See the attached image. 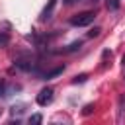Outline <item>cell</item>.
<instances>
[{"instance_id":"cell-1","label":"cell","mask_w":125,"mask_h":125,"mask_svg":"<svg viewBox=\"0 0 125 125\" xmlns=\"http://www.w3.org/2000/svg\"><path fill=\"white\" fill-rule=\"evenodd\" d=\"M94 18H96V12L88 10V12H82V14L72 16V18H70V25H74V27H84V25H90V23L94 21Z\"/></svg>"},{"instance_id":"cell-2","label":"cell","mask_w":125,"mask_h":125,"mask_svg":"<svg viewBox=\"0 0 125 125\" xmlns=\"http://www.w3.org/2000/svg\"><path fill=\"white\" fill-rule=\"evenodd\" d=\"M53 98H55V92H53V88H51V86H47V88H43V90L37 94L35 102H37L41 107H45V105H49V104L53 102Z\"/></svg>"},{"instance_id":"cell-3","label":"cell","mask_w":125,"mask_h":125,"mask_svg":"<svg viewBox=\"0 0 125 125\" xmlns=\"http://www.w3.org/2000/svg\"><path fill=\"white\" fill-rule=\"evenodd\" d=\"M62 70H64V66H57V68H53V70H49V72L41 74V78H43V80H49V78H53V76H59V74H62Z\"/></svg>"},{"instance_id":"cell-4","label":"cell","mask_w":125,"mask_h":125,"mask_svg":"<svg viewBox=\"0 0 125 125\" xmlns=\"http://www.w3.org/2000/svg\"><path fill=\"white\" fill-rule=\"evenodd\" d=\"M55 2H57V0H49L47 8H45V10H43V14H41V20H43V21L51 18V14H53V8H55Z\"/></svg>"},{"instance_id":"cell-5","label":"cell","mask_w":125,"mask_h":125,"mask_svg":"<svg viewBox=\"0 0 125 125\" xmlns=\"http://www.w3.org/2000/svg\"><path fill=\"white\" fill-rule=\"evenodd\" d=\"M80 47H82V41H72L68 47H64V49H62V53H74V51H78Z\"/></svg>"},{"instance_id":"cell-6","label":"cell","mask_w":125,"mask_h":125,"mask_svg":"<svg viewBox=\"0 0 125 125\" xmlns=\"http://www.w3.org/2000/svg\"><path fill=\"white\" fill-rule=\"evenodd\" d=\"M23 107H25L23 104H18V105H12V115H16V113L20 115V113L23 111Z\"/></svg>"},{"instance_id":"cell-7","label":"cell","mask_w":125,"mask_h":125,"mask_svg":"<svg viewBox=\"0 0 125 125\" xmlns=\"http://www.w3.org/2000/svg\"><path fill=\"white\" fill-rule=\"evenodd\" d=\"M8 41H10V35L8 33H0V47L8 45Z\"/></svg>"},{"instance_id":"cell-8","label":"cell","mask_w":125,"mask_h":125,"mask_svg":"<svg viewBox=\"0 0 125 125\" xmlns=\"http://www.w3.org/2000/svg\"><path fill=\"white\" fill-rule=\"evenodd\" d=\"M41 121H43V117H41L39 113H35V115L29 117V123H35V125H37V123H41Z\"/></svg>"},{"instance_id":"cell-9","label":"cell","mask_w":125,"mask_h":125,"mask_svg":"<svg viewBox=\"0 0 125 125\" xmlns=\"http://www.w3.org/2000/svg\"><path fill=\"white\" fill-rule=\"evenodd\" d=\"M107 8H109V10H117V8H119V2H117V0H107Z\"/></svg>"},{"instance_id":"cell-10","label":"cell","mask_w":125,"mask_h":125,"mask_svg":"<svg viewBox=\"0 0 125 125\" xmlns=\"http://www.w3.org/2000/svg\"><path fill=\"white\" fill-rule=\"evenodd\" d=\"M100 31H102L100 27H94L92 31H88V37H98V35H100Z\"/></svg>"},{"instance_id":"cell-11","label":"cell","mask_w":125,"mask_h":125,"mask_svg":"<svg viewBox=\"0 0 125 125\" xmlns=\"http://www.w3.org/2000/svg\"><path fill=\"white\" fill-rule=\"evenodd\" d=\"M86 78H88L86 74H80V76H74V80H72V82H74V84H78V82H84Z\"/></svg>"},{"instance_id":"cell-12","label":"cell","mask_w":125,"mask_h":125,"mask_svg":"<svg viewBox=\"0 0 125 125\" xmlns=\"http://www.w3.org/2000/svg\"><path fill=\"white\" fill-rule=\"evenodd\" d=\"M92 111H94V105H92V104H88V105L84 107V111H82V113H84V115H90Z\"/></svg>"},{"instance_id":"cell-13","label":"cell","mask_w":125,"mask_h":125,"mask_svg":"<svg viewBox=\"0 0 125 125\" xmlns=\"http://www.w3.org/2000/svg\"><path fill=\"white\" fill-rule=\"evenodd\" d=\"M119 104H121V109H119V111H121V115H123V113H125V98H121Z\"/></svg>"},{"instance_id":"cell-14","label":"cell","mask_w":125,"mask_h":125,"mask_svg":"<svg viewBox=\"0 0 125 125\" xmlns=\"http://www.w3.org/2000/svg\"><path fill=\"white\" fill-rule=\"evenodd\" d=\"M121 66H123V80H125V55H123V59H121Z\"/></svg>"},{"instance_id":"cell-15","label":"cell","mask_w":125,"mask_h":125,"mask_svg":"<svg viewBox=\"0 0 125 125\" xmlns=\"http://www.w3.org/2000/svg\"><path fill=\"white\" fill-rule=\"evenodd\" d=\"M76 0H64V4H74Z\"/></svg>"},{"instance_id":"cell-16","label":"cell","mask_w":125,"mask_h":125,"mask_svg":"<svg viewBox=\"0 0 125 125\" xmlns=\"http://www.w3.org/2000/svg\"><path fill=\"white\" fill-rule=\"evenodd\" d=\"M0 113H2V109H0Z\"/></svg>"},{"instance_id":"cell-17","label":"cell","mask_w":125,"mask_h":125,"mask_svg":"<svg viewBox=\"0 0 125 125\" xmlns=\"http://www.w3.org/2000/svg\"><path fill=\"white\" fill-rule=\"evenodd\" d=\"M92 2H96V0H92Z\"/></svg>"}]
</instances>
